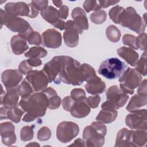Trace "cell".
I'll return each instance as SVG.
<instances>
[{"label": "cell", "instance_id": "obj_1", "mask_svg": "<svg viewBox=\"0 0 147 147\" xmlns=\"http://www.w3.org/2000/svg\"><path fill=\"white\" fill-rule=\"evenodd\" d=\"M18 106L35 119L45 115L49 106L48 99L42 92H36L25 98H21Z\"/></svg>", "mask_w": 147, "mask_h": 147}, {"label": "cell", "instance_id": "obj_2", "mask_svg": "<svg viewBox=\"0 0 147 147\" xmlns=\"http://www.w3.org/2000/svg\"><path fill=\"white\" fill-rule=\"evenodd\" d=\"M84 82L82 64L71 57L66 56L59 78V84L79 86Z\"/></svg>", "mask_w": 147, "mask_h": 147}, {"label": "cell", "instance_id": "obj_3", "mask_svg": "<svg viewBox=\"0 0 147 147\" xmlns=\"http://www.w3.org/2000/svg\"><path fill=\"white\" fill-rule=\"evenodd\" d=\"M107 133V127L104 123L98 121L93 122L90 125L84 127L83 138L86 146L100 147L105 144V136Z\"/></svg>", "mask_w": 147, "mask_h": 147}, {"label": "cell", "instance_id": "obj_4", "mask_svg": "<svg viewBox=\"0 0 147 147\" xmlns=\"http://www.w3.org/2000/svg\"><path fill=\"white\" fill-rule=\"evenodd\" d=\"M119 24L139 34L144 32L146 25L144 18L137 13L134 8L131 6L124 9L120 16Z\"/></svg>", "mask_w": 147, "mask_h": 147}, {"label": "cell", "instance_id": "obj_5", "mask_svg": "<svg viewBox=\"0 0 147 147\" xmlns=\"http://www.w3.org/2000/svg\"><path fill=\"white\" fill-rule=\"evenodd\" d=\"M125 63L117 58L105 60L100 65L98 73L107 79L119 78L126 69Z\"/></svg>", "mask_w": 147, "mask_h": 147}, {"label": "cell", "instance_id": "obj_6", "mask_svg": "<svg viewBox=\"0 0 147 147\" xmlns=\"http://www.w3.org/2000/svg\"><path fill=\"white\" fill-rule=\"evenodd\" d=\"M1 28L5 25L9 30L14 32H18V34L26 32L32 28L29 22L25 20L7 13L5 11L0 9Z\"/></svg>", "mask_w": 147, "mask_h": 147}, {"label": "cell", "instance_id": "obj_7", "mask_svg": "<svg viewBox=\"0 0 147 147\" xmlns=\"http://www.w3.org/2000/svg\"><path fill=\"white\" fill-rule=\"evenodd\" d=\"M142 80V75L135 69L127 68L119 78V86L121 90L127 94L132 95Z\"/></svg>", "mask_w": 147, "mask_h": 147}, {"label": "cell", "instance_id": "obj_8", "mask_svg": "<svg viewBox=\"0 0 147 147\" xmlns=\"http://www.w3.org/2000/svg\"><path fill=\"white\" fill-rule=\"evenodd\" d=\"M79 125L71 121H62L56 129V137L61 143H68L76 137L79 133Z\"/></svg>", "mask_w": 147, "mask_h": 147}, {"label": "cell", "instance_id": "obj_9", "mask_svg": "<svg viewBox=\"0 0 147 147\" xmlns=\"http://www.w3.org/2000/svg\"><path fill=\"white\" fill-rule=\"evenodd\" d=\"M65 57L66 56H57L45 64L42 71L47 75L49 83L53 82L56 84H59V78Z\"/></svg>", "mask_w": 147, "mask_h": 147}, {"label": "cell", "instance_id": "obj_10", "mask_svg": "<svg viewBox=\"0 0 147 147\" xmlns=\"http://www.w3.org/2000/svg\"><path fill=\"white\" fill-rule=\"evenodd\" d=\"M127 126L132 130H147L146 109H138L131 111L125 118Z\"/></svg>", "mask_w": 147, "mask_h": 147}, {"label": "cell", "instance_id": "obj_11", "mask_svg": "<svg viewBox=\"0 0 147 147\" xmlns=\"http://www.w3.org/2000/svg\"><path fill=\"white\" fill-rule=\"evenodd\" d=\"M106 100L108 101L115 109L123 107L129 99L128 94L123 92L116 85L110 87L106 93Z\"/></svg>", "mask_w": 147, "mask_h": 147}, {"label": "cell", "instance_id": "obj_12", "mask_svg": "<svg viewBox=\"0 0 147 147\" xmlns=\"http://www.w3.org/2000/svg\"><path fill=\"white\" fill-rule=\"evenodd\" d=\"M25 79L29 83L35 92L43 91L49 83L47 75L42 70H32L27 75Z\"/></svg>", "mask_w": 147, "mask_h": 147}, {"label": "cell", "instance_id": "obj_13", "mask_svg": "<svg viewBox=\"0 0 147 147\" xmlns=\"http://www.w3.org/2000/svg\"><path fill=\"white\" fill-rule=\"evenodd\" d=\"M22 74L18 69H6L2 73L1 80L6 90L16 88L22 79Z\"/></svg>", "mask_w": 147, "mask_h": 147}, {"label": "cell", "instance_id": "obj_14", "mask_svg": "<svg viewBox=\"0 0 147 147\" xmlns=\"http://www.w3.org/2000/svg\"><path fill=\"white\" fill-rule=\"evenodd\" d=\"M42 42L49 48L56 49L61 45L62 37L61 33L55 29H49L42 34Z\"/></svg>", "mask_w": 147, "mask_h": 147}, {"label": "cell", "instance_id": "obj_15", "mask_svg": "<svg viewBox=\"0 0 147 147\" xmlns=\"http://www.w3.org/2000/svg\"><path fill=\"white\" fill-rule=\"evenodd\" d=\"M79 32L74 20L67 21L65 32L63 33V39L65 45L70 48L76 47L79 43Z\"/></svg>", "mask_w": 147, "mask_h": 147}, {"label": "cell", "instance_id": "obj_16", "mask_svg": "<svg viewBox=\"0 0 147 147\" xmlns=\"http://www.w3.org/2000/svg\"><path fill=\"white\" fill-rule=\"evenodd\" d=\"M101 108V110L96 117V121L103 123H110L115 120L118 112L108 101L103 103Z\"/></svg>", "mask_w": 147, "mask_h": 147}, {"label": "cell", "instance_id": "obj_17", "mask_svg": "<svg viewBox=\"0 0 147 147\" xmlns=\"http://www.w3.org/2000/svg\"><path fill=\"white\" fill-rule=\"evenodd\" d=\"M0 134L2 142L6 146H11L16 142L15 126L11 122H5L1 124Z\"/></svg>", "mask_w": 147, "mask_h": 147}, {"label": "cell", "instance_id": "obj_18", "mask_svg": "<svg viewBox=\"0 0 147 147\" xmlns=\"http://www.w3.org/2000/svg\"><path fill=\"white\" fill-rule=\"evenodd\" d=\"M5 11L15 16H27L30 14L29 5L24 2H8L5 6Z\"/></svg>", "mask_w": 147, "mask_h": 147}, {"label": "cell", "instance_id": "obj_19", "mask_svg": "<svg viewBox=\"0 0 147 147\" xmlns=\"http://www.w3.org/2000/svg\"><path fill=\"white\" fill-rule=\"evenodd\" d=\"M71 16L79 34H82L83 30L88 29V20L83 9L79 7L74 8L72 11Z\"/></svg>", "mask_w": 147, "mask_h": 147}, {"label": "cell", "instance_id": "obj_20", "mask_svg": "<svg viewBox=\"0 0 147 147\" xmlns=\"http://www.w3.org/2000/svg\"><path fill=\"white\" fill-rule=\"evenodd\" d=\"M25 111L18 106L11 109H7L3 106L0 108L1 120L3 119H9L14 123H19Z\"/></svg>", "mask_w": 147, "mask_h": 147}, {"label": "cell", "instance_id": "obj_21", "mask_svg": "<svg viewBox=\"0 0 147 147\" xmlns=\"http://www.w3.org/2000/svg\"><path fill=\"white\" fill-rule=\"evenodd\" d=\"M105 83L97 75L87 82L85 88L88 94L98 95L102 94L106 90Z\"/></svg>", "mask_w": 147, "mask_h": 147}, {"label": "cell", "instance_id": "obj_22", "mask_svg": "<svg viewBox=\"0 0 147 147\" xmlns=\"http://www.w3.org/2000/svg\"><path fill=\"white\" fill-rule=\"evenodd\" d=\"M19 96L17 87L6 90L5 95L1 99V106L7 109H11L18 106Z\"/></svg>", "mask_w": 147, "mask_h": 147}, {"label": "cell", "instance_id": "obj_23", "mask_svg": "<svg viewBox=\"0 0 147 147\" xmlns=\"http://www.w3.org/2000/svg\"><path fill=\"white\" fill-rule=\"evenodd\" d=\"M119 57L125 60L129 64L134 67L138 60L139 55L134 49L126 47H122L117 49Z\"/></svg>", "mask_w": 147, "mask_h": 147}, {"label": "cell", "instance_id": "obj_24", "mask_svg": "<svg viewBox=\"0 0 147 147\" xmlns=\"http://www.w3.org/2000/svg\"><path fill=\"white\" fill-rule=\"evenodd\" d=\"M85 99L75 102L70 110V113L72 117L76 118H83L90 114L91 109Z\"/></svg>", "mask_w": 147, "mask_h": 147}, {"label": "cell", "instance_id": "obj_25", "mask_svg": "<svg viewBox=\"0 0 147 147\" xmlns=\"http://www.w3.org/2000/svg\"><path fill=\"white\" fill-rule=\"evenodd\" d=\"M115 146H134L132 142L131 130L122 128L117 133Z\"/></svg>", "mask_w": 147, "mask_h": 147}, {"label": "cell", "instance_id": "obj_26", "mask_svg": "<svg viewBox=\"0 0 147 147\" xmlns=\"http://www.w3.org/2000/svg\"><path fill=\"white\" fill-rule=\"evenodd\" d=\"M10 45L12 52L17 55L22 54L29 48L26 41L18 35H14L11 37Z\"/></svg>", "mask_w": 147, "mask_h": 147}, {"label": "cell", "instance_id": "obj_27", "mask_svg": "<svg viewBox=\"0 0 147 147\" xmlns=\"http://www.w3.org/2000/svg\"><path fill=\"white\" fill-rule=\"evenodd\" d=\"M146 102L147 95H140L137 94L131 98L126 109L128 111L131 112L140 109L141 107L144 106L146 105Z\"/></svg>", "mask_w": 147, "mask_h": 147}, {"label": "cell", "instance_id": "obj_28", "mask_svg": "<svg viewBox=\"0 0 147 147\" xmlns=\"http://www.w3.org/2000/svg\"><path fill=\"white\" fill-rule=\"evenodd\" d=\"M48 97L49 102L48 108L51 110L58 109L61 103V100L60 96H58L56 91L52 87H47L43 91Z\"/></svg>", "mask_w": 147, "mask_h": 147}, {"label": "cell", "instance_id": "obj_29", "mask_svg": "<svg viewBox=\"0 0 147 147\" xmlns=\"http://www.w3.org/2000/svg\"><path fill=\"white\" fill-rule=\"evenodd\" d=\"M40 14L44 20L52 25L59 20L58 10L52 6H48L41 11Z\"/></svg>", "mask_w": 147, "mask_h": 147}, {"label": "cell", "instance_id": "obj_30", "mask_svg": "<svg viewBox=\"0 0 147 147\" xmlns=\"http://www.w3.org/2000/svg\"><path fill=\"white\" fill-rule=\"evenodd\" d=\"M132 142L134 146H144L147 142V132L144 130H131Z\"/></svg>", "mask_w": 147, "mask_h": 147}, {"label": "cell", "instance_id": "obj_31", "mask_svg": "<svg viewBox=\"0 0 147 147\" xmlns=\"http://www.w3.org/2000/svg\"><path fill=\"white\" fill-rule=\"evenodd\" d=\"M18 35L27 41L30 45H40L42 43V36L38 32L34 31L32 28H30L26 32Z\"/></svg>", "mask_w": 147, "mask_h": 147}, {"label": "cell", "instance_id": "obj_32", "mask_svg": "<svg viewBox=\"0 0 147 147\" xmlns=\"http://www.w3.org/2000/svg\"><path fill=\"white\" fill-rule=\"evenodd\" d=\"M24 55L28 58L40 59L47 55V51L41 47H33L28 52H25Z\"/></svg>", "mask_w": 147, "mask_h": 147}, {"label": "cell", "instance_id": "obj_33", "mask_svg": "<svg viewBox=\"0 0 147 147\" xmlns=\"http://www.w3.org/2000/svg\"><path fill=\"white\" fill-rule=\"evenodd\" d=\"M17 91L22 98H25L31 95L34 90L29 83L25 79L17 87Z\"/></svg>", "mask_w": 147, "mask_h": 147}, {"label": "cell", "instance_id": "obj_34", "mask_svg": "<svg viewBox=\"0 0 147 147\" xmlns=\"http://www.w3.org/2000/svg\"><path fill=\"white\" fill-rule=\"evenodd\" d=\"M106 35L109 41L112 42H117L121 36L120 30L113 25L109 26L106 30Z\"/></svg>", "mask_w": 147, "mask_h": 147}, {"label": "cell", "instance_id": "obj_35", "mask_svg": "<svg viewBox=\"0 0 147 147\" xmlns=\"http://www.w3.org/2000/svg\"><path fill=\"white\" fill-rule=\"evenodd\" d=\"M146 52L142 54L140 59L138 60L136 64V69L142 76H145L146 75Z\"/></svg>", "mask_w": 147, "mask_h": 147}, {"label": "cell", "instance_id": "obj_36", "mask_svg": "<svg viewBox=\"0 0 147 147\" xmlns=\"http://www.w3.org/2000/svg\"><path fill=\"white\" fill-rule=\"evenodd\" d=\"M107 14L105 11L99 10L95 11L90 15L91 21L95 24H102L106 20Z\"/></svg>", "mask_w": 147, "mask_h": 147}, {"label": "cell", "instance_id": "obj_37", "mask_svg": "<svg viewBox=\"0 0 147 147\" xmlns=\"http://www.w3.org/2000/svg\"><path fill=\"white\" fill-rule=\"evenodd\" d=\"M34 125L25 126L21 130L20 133V138L22 141H28L31 140L34 136L33 129Z\"/></svg>", "mask_w": 147, "mask_h": 147}, {"label": "cell", "instance_id": "obj_38", "mask_svg": "<svg viewBox=\"0 0 147 147\" xmlns=\"http://www.w3.org/2000/svg\"><path fill=\"white\" fill-rule=\"evenodd\" d=\"M124 8L122 7V6H120L119 5H117L113 7H112L109 12V17L110 19L115 23V24H119V18L122 13V12L124 10Z\"/></svg>", "mask_w": 147, "mask_h": 147}, {"label": "cell", "instance_id": "obj_39", "mask_svg": "<svg viewBox=\"0 0 147 147\" xmlns=\"http://www.w3.org/2000/svg\"><path fill=\"white\" fill-rule=\"evenodd\" d=\"M82 68L83 70L84 80L86 82H88L96 75L94 68L92 67L90 64L84 63L82 64Z\"/></svg>", "mask_w": 147, "mask_h": 147}, {"label": "cell", "instance_id": "obj_40", "mask_svg": "<svg viewBox=\"0 0 147 147\" xmlns=\"http://www.w3.org/2000/svg\"><path fill=\"white\" fill-rule=\"evenodd\" d=\"M83 7L85 11L87 13L91 11H97L100 10L102 8L100 6L98 1L94 0H86L83 3Z\"/></svg>", "mask_w": 147, "mask_h": 147}, {"label": "cell", "instance_id": "obj_41", "mask_svg": "<svg viewBox=\"0 0 147 147\" xmlns=\"http://www.w3.org/2000/svg\"><path fill=\"white\" fill-rule=\"evenodd\" d=\"M123 44L125 45L129 46L130 48L133 49H138V47L137 45L136 42V37L130 34H126L123 36L122 38Z\"/></svg>", "mask_w": 147, "mask_h": 147}, {"label": "cell", "instance_id": "obj_42", "mask_svg": "<svg viewBox=\"0 0 147 147\" xmlns=\"http://www.w3.org/2000/svg\"><path fill=\"white\" fill-rule=\"evenodd\" d=\"M70 96L75 102H78L84 100L86 98V94L82 88H74L71 91Z\"/></svg>", "mask_w": 147, "mask_h": 147}, {"label": "cell", "instance_id": "obj_43", "mask_svg": "<svg viewBox=\"0 0 147 147\" xmlns=\"http://www.w3.org/2000/svg\"><path fill=\"white\" fill-rule=\"evenodd\" d=\"M51 137V131L47 126H43L39 129L37 133V138L40 141L48 140Z\"/></svg>", "mask_w": 147, "mask_h": 147}, {"label": "cell", "instance_id": "obj_44", "mask_svg": "<svg viewBox=\"0 0 147 147\" xmlns=\"http://www.w3.org/2000/svg\"><path fill=\"white\" fill-rule=\"evenodd\" d=\"M136 42L138 49L144 51H146V33H143L140 34L136 37Z\"/></svg>", "mask_w": 147, "mask_h": 147}, {"label": "cell", "instance_id": "obj_45", "mask_svg": "<svg viewBox=\"0 0 147 147\" xmlns=\"http://www.w3.org/2000/svg\"><path fill=\"white\" fill-rule=\"evenodd\" d=\"M100 98L98 95L90 96L87 98H86L85 99L87 105L89 106L90 108H92V109H95L98 107L100 102Z\"/></svg>", "mask_w": 147, "mask_h": 147}, {"label": "cell", "instance_id": "obj_46", "mask_svg": "<svg viewBox=\"0 0 147 147\" xmlns=\"http://www.w3.org/2000/svg\"><path fill=\"white\" fill-rule=\"evenodd\" d=\"M32 69L33 67L29 65L26 60L21 61L18 65V70L23 75L28 74L32 71Z\"/></svg>", "mask_w": 147, "mask_h": 147}, {"label": "cell", "instance_id": "obj_47", "mask_svg": "<svg viewBox=\"0 0 147 147\" xmlns=\"http://www.w3.org/2000/svg\"><path fill=\"white\" fill-rule=\"evenodd\" d=\"M75 102V101L73 100L70 96H67L64 97L61 101L63 108L67 111H70Z\"/></svg>", "mask_w": 147, "mask_h": 147}, {"label": "cell", "instance_id": "obj_48", "mask_svg": "<svg viewBox=\"0 0 147 147\" xmlns=\"http://www.w3.org/2000/svg\"><path fill=\"white\" fill-rule=\"evenodd\" d=\"M31 3L38 10H42L48 6V1L47 0H33L32 1Z\"/></svg>", "mask_w": 147, "mask_h": 147}, {"label": "cell", "instance_id": "obj_49", "mask_svg": "<svg viewBox=\"0 0 147 147\" xmlns=\"http://www.w3.org/2000/svg\"><path fill=\"white\" fill-rule=\"evenodd\" d=\"M59 11V18L61 20H65L68 16V7L65 5H62L60 8Z\"/></svg>", "mask_w": 147, "mask_h": 147}, {"label": "cell", "instance_id": "obj_50", "mask_svg": "<svg viewBox=\"0 0 147 147\" xmlns=\"http://www.w3.org/2000/svg\"><path fill=\"white\" fill-rule=\"evenodd\" d=\"M138 88L137 89V94L140 95H146L147 89H146V79H144L138 86Z\"/></svg>", "mask_w": 147, "mask_h": 147}, {"label": "cell", "instance_id": "obj_51", "mask_svg": "<svg viewBox=\"0 0 147 147\" xmlns=\"http://www.w3.org/2000/svg\"><path fill=\"white\" fill-rule=\"evenodd\" d=\"M99 4L101 8H106L110 6H112L117 4L119 2V1H98Z\"/></svg>", "mask_w": 147, "mask_h": 147}, {"label": "cell", "instance_id": "obj_52", "mask_svg": "<svg viewBox=\"0 0 147 147\" xmlns=\"http://www.w3.org/2000/svg\"><path fill=\"white\" fill-rule=\"evenodd\" d=\"M28 5L30 8V14L28 17H30L32 18L36 17L38 14L39 10L32 3H30Z\"/></svg>", "mask_w": 147, "mask_h": 147}, {"label": "cell", "instance_id": "obj_53", "mask_svg": "<svg viewBox=\"0 0 147 147\" xmlns=\"http://www.w3.org/2000/svg\"><path fill=\"white\" fill-rule=\"evenodd\" d=\"M28 63L29 64L30 66L32 67H38L41 65L42 61L40 59L37 58H29V59L26 60Z\"/></svg>", "mask_w": 147, "mask_h": 147}, {"label": "cell", "instance_id": "obj_54", "mask_svg": "<svg viewBox=\"0 0 147 147\" xmlns=\"http://www.w3.org/2000/svg\"><path fill=\"white\" fill-rule=\"evenodd\" d=\"M55 28H56L60 30H63L65 29L66 26V22H64L63 20L59 19L55 24L53 25Z\"/></svg>", "mask_w": 147, "mask_h": 147}, {"label": "cell", "instance_id": "obj_55", "mask_svg": "<svg viewBox=\"0 0 147 147\" xmlns=\"http://www.w3.org/2000/svg\"><path fill=\"white\" fill-rule=\"evenodd\" d=\"M69 146H86V142L84 140L81 138H78L75 140L74 143L70 144Z\"/></svg>", "mask_w": 147, "mask_h": 147}, {"label": "cell", "instance_id": "obj_56", "mask_svg": "<svg viewBox=\"0 0 147 147\" xmlns=\"http://www.w3.org/2000/svg\"><path fill=\"white\" fill-rule=\"evenodd\" d=\"M23 121L26 122H30L32 121H33L35 120V118H33L32 116H31L30 115L28 114V113H26V114L23 117L22 119Z\"/></svg>", "mask_w": 147, "mask_h": 147}, {"label": "cell", "instance_id": "obj_57", "mask_svg": "<svg viewBox=\"0 0 147 147\" xmlns=\"http://www.w3.org/2000/svg\"><path fill=\"white\" fill-rule=\"evenodd\" d=\"M53 3L57 7H60L63 5V1H53Z\"/></svg>", "mask_w": 147, "mask_h": 147}, {"label": "cell", "instance_id": "obj_58", "mask_svg": "<svg viewBox=\"0 0 147 147\" xmlns=\"http://www.w3.org/2000/svg\"><path fill=\"white\" fill-rule=\"evenodd\" d=\"M40 146V144H38V143L36 142H30L29 144L26 145V146Z\"/></svg>", "mask_w": 147, "mask_h": 147}]
</instances>
